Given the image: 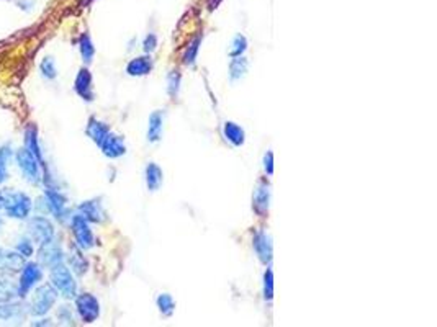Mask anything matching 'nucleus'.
Masks as SVG:
<instances>
[{"mask_svg": "<svg viewBox=\"0 0 437 327\" xmlns=\"http://www.w3.org/2000/svg\"><path fill=\"white\" fill-rule=\"evenodd\" d=\"M33 203L29 196L21 192H11V190H0V211L16 219H25L29 216Z\"/></svg>", "mask_w": 437, "mask_h": 327, "instance_id": "f257e3e1", "label": "nucleus"}, {"mask_svg": "<svg viewBox=\"0 0 437 327\" xmlns=\"http://www.w3.org/2000/svg\"><path fill=\"white\" fill-rule=\"evenodd\" d=\"M51 285L64 298L74 300L75 296H77V285H75V280L70 270L64 265V262L51 269Z\"/></svg>", "mask_w": 437, "mask_h": 327, "instance_id": "f03ea898", "label": "nucleus"}, {"mask_svg": "<svg viewBox=\"0 0 437 327\" xmlns=\"http://www.w3.org/2000/svg\"><path fill=\"white\" fill-rule=\"evenodd\" d=\"M56 298H57V293L56 290L52 288V285H41L39 288H36V291H34V296L31 300V309H29V313L33 314V316H44L46 313L49 311V309L52 308V305L56 303Z\"/></svg>", "mask_w": 437, "mask_h": 327, "instance_id": "7ed1b4c3", "label": "nucleus"}, {"mask_svg": "<svg viewBox=\"0 0 437 327\" xmlns=\"http://www.w3.org/2000/svg\"><path fill=\"white\" fill-rule=\"evenodd\" d=\"M70 228H72V234L75 237V244L82 249V251H87V249H92L95 239H93L92 229L88 226V221L82 216V215H74L70 219Z\"/></svg>", "mask_w": 437, "mask_h": 327, "instance_id": "20e7f679", "label": "nucleus"}, {"mask_svg": "<svg viewBox=\"0 0 437 327\" xmlns=\"http://www.w3.org/2000/svg\"><path fill=\"white\" fill-rule=\"evenodd\" d=\"M270 196H272V187H270L269 180L267 178L259 180L252 195V210L256 211V215L261 218L267 216L270 208Z\"/></svg>", "mask_w": 437, "mask_h": 327, "instance_id": "39448f33", "label": "nucleus"}, {"mask_svg": "<svg viewBox=\"0 0 437 327\" xmlns=\"http://www.w3.org/2000/svg\"><path fill=\"white\" fill-rule=\"evenodd\" d=\"M75 309L84 323H93L100 316L98 300L90 293H82L75 296Z\"/></svg>", "mask_w": 437, "mask_h": 327, "instance_id": "423d86ee", "label": "nucleus"}, {"mask_svg": "<svg viewBox=\"0 0 437 327\" xmlns=\"http://www.w3.org/2000/svg\"><path fill=\"white\" fill-rule=\"evenodd\" d=\"M38 262H39V265L46 267V269H52V267L62 264L64 252H62L61 246H59L57 242H54V239L41 244L39 251H38Z\"/></svg>", "mask_w": 437, "mask_h": 327, "instance_id": "0eeeda50", "label": "nucleus"}, {"mask_svg": "<svg viewBox=\"0 0 437 327\" xmlns=\"http://www.w3.org/2000/svg\"><path fill=\"white\" fill-rule=\"evenodd\" d=\"M16 164H18V167L21 169L25 178H28L31 183H38L41 180L38 159L34 157L33 154L26 149V147L16 151Z\"/></svg>", "mask_w": 437, "mask_h": 327, "instance_id": "6e6552de", "label": "nucleus"}, {"mask_svg": "<svg viewBox=\"0 0 437 327\" xmlns=\"http://www.w3.org/2000/svg\"><path fill=\"white\" fill-rule=\"evenodd\" d=\"M252 247L257 255V259L261 260L264 265H270V262L274 259L272 237L265 233V231H256L252 237Z\"/></svg>", "mask_w": 437, "mask_h": 327, "instance_id": "1a4fd4ad", "label": "nucleus"}, {"mask_svg": "<svg viewBox=\"0 0 437 327\" xmlns=\"http://www.w3.org/2000/svg\"><path fill=\"white\" fill-rule=\"evenodd\" d=\"M43 278V272H41L38 264H25V267L21 269V277H20V283H18V296H26V293L31 290L38 282H41Z\"/></svg>", "mask_w": 437, "mask_h": 327, "instance_id": "9d476101", "label": "nucleus"}, {"mask_svg": "<svg viewBox=\"0 0 437 327\" xmlns=\"http://www.w3.org/2000/svg\"><path fill=\"white\" fill-rule=\"evenodd\" d=\"M29 233H31L33 239L36 241L39 246L51 239H54V228L49 219L43 216H36L29 221Z\"/></svg>", "mask_w": 437, "mask_h": 327, "instance_id": "9b49d317", "label": "nucleus"}, {"mask_svg": "<svg viewBox=\"0 0 437 327\" xmlns=\"http://www.w3.org/2000/svg\"><path fill=\"white\" fill-rule=\"evenodd\" d=\"M44 205L48 208V211H51L57 219H64V216L69 215V211L66 210V196L62 193H59L56 188H48L44 192Z\"/></svg>", "mask_w": 437, "mask_h": 327, "instance_id": "f8f14e48", "label": "nucleus"}, {"mask_svg": "<svg viewBox=\"0 0 437 327\" xmlns=\"http://www.w3.org/2000/svg\"><path fill=\"white\" fill-rule=\"evenodd\" d=\"M98 147L102 149L105 156L110 157V159H118V157H121L126 154L125 139H123L121 136L111 133V131L107 134V138L102 141V144H100Z\"/></svg>", "mask_w": 437, "mask_h": 327, "instance_id": "ddd939ff", "label": "nucleus"}, {"mask_svg": "<svg viewBox=\"0 0 437 327\" xmlns=\"http://www.w3.org/2000/svg\"><path fill=\"white\" fill-rule=\"evenodd\" d=\"M74 90L80 98H84L85 102H92L93 100V88H92V74L88 69H80L77 75H75L74 82Z\"/></svg>", "mask_w": 437, "mask_h": 327, "instance_id": "4468645a", "label": "nucleus"}, {"mask_svg": "<svg viewBox=\"0 0 437 327\" xmlns=\"http://www.w3.org/2000/svg\"><path fill=\"white\" fill-rule=\"evenodd\" d=\"M25 267V257L20 252H13L10 249L0 251V270L2 272H20Z\"/></svg>", "mask_w": 437, "mask_h": 327, "instance_id": "2eb2a0df", "label": "nucleus"}, {"mask_svg": "<svg viewBox=\"0 0 437 327\" xmlns=\"http://www.w3.org/2000/svg\"><path fill=\"white\" fill-rule=\"evenodd\" d=\"M79 215L84 216L90 223H103L105 221V211L100 200H88L80 203L77 208Z\"/></svg>", "mask_w": 437, "mask_h": 327, "instance_id": "dca6fc26", "label": "nucleus"}, {"mask_svg": "<svg viewBox=\"0 0 437 327\" xmlns=\"http://www.w3.org/2000/svg\"><path fill=\"white\" fill-rule=\"evenodd\" d=\"M67 262H69V267L75 275H85L87 270H88V262L87 259L82 255L80 252V247L77 244H70L69 247V255H67Z\"/></svg>", "mask_w": 437, "mask_h": 327, "instance_id": "f3484780", "label": "nucleus"}, {"mask_svg": "<svg viewBox=\"0 0 437 327\" xmlns=\"http://www.w3.org/2000/svg\"><path fill=\"white\" fill-rule=\"evenodd\" d=\"M152 59L151 56H139V57H134L131 61L128 62L126 65V74L131 75V77H143L147 75L152 70Z\"/></svg>", "mask_w": 437, "mask_h": 327, "instance_id": "a211bd4d", "label": "nucleus"}, {"mask_svg": "<svg viewBox=\"0 0 437 327\" xmlns=\"http://www.w3.org/2000/svg\"><path fill=\"white\" fill-rule=\"evenodd\" d=\"M223 136L234 147H241L246 142V131L234 121H226L223 124Z\"/></svg>", "mask_w": 437, "mask_h": 327, "instance_id": "6ab92c4d", "label": "nucleus"}, {"mask_svg": "<svg viewBox=\"0 0 437 327\" xmlns=\"http://www.w3.org/2000/svg\"><path fill=\"white\" fill-rule=\"evenodd\" d=\"M144 180H146V187L149 192H157V190L161 188L162 180H164L162 169L159 167L157 164L149 162L144 169Z\"/></svg>", "mask_w": 437, "mask_h": 327, "instance_id": "aec40b11", "label": "nucleus"}, {"mask_svg": "<svg viewBox=\"0 0 437 327\" xmlns=\"http://www.w3.org/2000/svg\"><path fill=\"white\" fill-rule=\"evenodd\" d=\"M162 128H164V113L162 111H152L147 121V141L157 142L162 138Z\"/></svg>", "mask_w": 437, "mask_h": 327, "instance_id": "412c9836", "label": "nucleus"}, {"mask_svg": "<svg viewBox=\"0 0 437 327\" xmlns=\"http://www.w3.org/2000/svg\"><path fill=\"white\" fill-rule=\"evenodd\" d=\"M85 133H87L88 138H90L93 142H95L97 146H100V144H102V141L107 138V134L110 133V128H108V124L98 121L97 118L92 116L90 120H88V124H87V128H85Z\"/></svg>", "mask_w": 437, "mask_h": 327, "instance_id": "4be33fe9", "label": "nucleus"}, {"mask_svg": "<svg viewBox=\"0 0 437 327\" xmlns=\"http://www.w3.org/2000/svg\"><path fill=\"white\" fill-rule=\"evenodd\" d=\"M25 147L39 160V164L44 167V174H46L48 170H46V165H44V160H43V152H41V147L38 144V133H36V128L34 126H29L25 131Z\"/></svg>", "mask_w": 437, "mask_h": 327, "instance_id": "5701e85b", "label": "nucleus"}, {"mask_svg": "<svg viewBox=\"0 0 437 327\" xmlns=\"http://www.w3.org/2000/svg\"><path fill=\"white\" fill-rule=\"evenodd\" d=\"M18 296V287L8 275H0V303H10Z\"/></svg>", "mask_w": 437, "mask_h": 327, "instance_id": "b1692460", "label": "nucleus"}, {"mask_svg": "<svg viewBox=\"0 0 437 327\" xmlns=\"http://www.w3.org/2000/svg\"><path fill=\"white\" fill-rule=\"evenodd\" d=\"M249 70V61L246 57H233V61L229 62V79L231 82H238L247 74Z\"/></svg>", "mask_w": 437, "mask_h": 327, "instance_id": "393cba45", "label": "nucleus"}, {"mask_svg": "<svg viewBox=\"0 0 437 327\" xmlns=\"http://www.w3.org/2000/svg\"><path fill=\"white\" fill-rule=\"evenodd\" d=\"M202 39L203 36L202 34H197L190 43L187 44V49L184 52V64L187 65V67H195V64H197V57H198V51H200V46H202Z\"/></svg>", "mask_w": 437, "mask_h": 327, "instance_id": "a878e982", "label": "nucleus"}, {"mask_svg": "<svg viewBox=\"0 0 437 327\" xmlns=\"http://www.w3.org/2000/svg\"><path fill=\"white\" fill-rule=\"evenodd\" d=\"M25 316V309L21 305H8L0 303V321H13Z\"/></svg>", "mask_w": 437, "mask_h": 327, "instance_id": "bb28decb", "label": "nucleus"}, {"mask_svg": "<svg viewBox=\"0 0 437 327\" xmlns=\"http://www.w3.org/2000/svg\"><path fill=\"white\" fill-rule=\"evenodd\" d=\"M79 49H80V56L84 59L85 64H90L93 61V56H95V46H93L90 36L87 33H84L79 39Z\"/></svg>", "mask_w": 437, "mask_h": 327, "instance_id": "cd10ccee", "label": "nucleus"}, {"mask_svg": "<svg viewBox=\"0 0 437 327\" xmlns=\"http://www.w3.org/2000/svg\"><path fill=\"white\" fill-rule=\"evenodd\" d=\"M246 49H247V39H246L244 34L238 33L231 41V47H229L228 54H229V57H239V56L244 54Z\"/></svg>", "mask_w": 437, "mask_h": 327, "instance_id": "c85d7f7f", "label": "nucleus"}, {"mask_svg": "<svg viewBox=\"0 0 437 327\" xmlns=\"http://www.w3.org/2000/svg\"><path fill=\"white\" fill-rule=\"evenodd\" d=\"M11 157L10 146L0 147V183L7 182L8 178V160Z\"/></svg>", "mask_w": 437, "mask_h": 327, "instance_id": "c756f323", "label": "nucleus"}, {"mask_svg": "<svg viewBox=\"0 0 437 327\" xmlns=\"http://www.w3.org/2000/svg\"><path fill=\"white\" fill-rule=\"evenodd\" d=\"M156 305L159 308V311H161L164 316H170V314L174 313V309H175V301L169 293L159 295L157 300H156Z\"/></svg>", "mask_w": 437, "mask_h": 327, "instance_id": "7c9ffc66", "label": "nucleus"}, {"mask_svg": "<svg viewBox=\"0 0 437 327\" xmlns=\"http://www.w3.org/2000/svg\"><path fill=\"white\" fill-rule=\"evenodd\" d=\"M262 293L265 301L274 300V272L272 269H267L264 272V283H262Z\"/></svg>", "mask_w": 437, "mask_h": 327, "instance_id": "2f4dec72", "label": "nucleus"}, {"mask_svg": "<svg viewBox=\"0 0 437 327\" xmlns=\"http://www.w3.org/2000/svg\"><path fill=\"white\" fill-rule=\"evenodd\" d=\"M180 80H182V75L179 70H170L167 75V93L170 97H175V95L179 93Z\"/></svg>", "mask_w": 437, "mask_h": 327, "instance_id": "473e14b6", "label": "nucleus"}, {"mask_svg": "<svg viewBox=\"0 0 437 327\" xmlns=\"http://www.w3.org/2000/svg\"><path fill=\"white\" fill-rule=\"evenodd\" d=\"M39 70L46 79H56L57 75V69H56V64H54V59L52 57H44L43 61L39 64Z\"/></svg>", "mask_w": 437, "mask_h": 327, "instance_id": "72a5a7b5", "label": "nucleus"}, {"mask_svg": "<svg viewBox=\"0 0 437 327\" xmlns=\"http://www.w3.org/2000/svg\"><path fill=\"white\" fill-rule=\"evenodd\" d=\"M57 321L61 324H74V316H72V311H70L69 306H61L57 309Z\"/></svg>", "mask_w": 437, "mask_h": 327, "instance_id": "f704fd0d", "label": "nucleus"}, {"mask_svg": "<svg viewBox=\"0 0 437 327\" xmlns=\"http://www.w3.org/2000/svg\"><path fill=\"white\" fill-rule=\"evenodd\" d=\"M156 47H157V36L154 33H149L143 41V49L146 54H151L152 51H156Z\"/></svg>", "mask_w": 437, "mask_h": 327, "instance_id": "c9c22d12", "label": "nucleus"}, {"mask_svg": "<svg viewBox=\"0 0 437 327\" xmlns=\"http://www.w3.org/2000/svg\"><path fill=\"white\" fill-rule=\"evenodd\" d=\"M16 252H20L23 257H31V254H33V246H31V242H29L28 239H25V237H23V239L18 242V246H16Z\"/></svg>", "mask_w": 437, "mask_h": 327, "instance_id": "e433bc0d", "label": "nucleus"}, {"mask_svg": "<svg viewBox=\"0 0 437 327\" xmlns=\"http://www.w3.org/2000/svg\"><path fill=\"white\" fill-rule=\"evenodd\" d=\"M264 170L267 175L274 174V154L270 151L265 152V156H264Z\"/></svg>", "mask_w": 437, "mask_h": 327, "instance_id": "4c0bfd02", "label": "nucleus"}, {"mask_svg": "<svg viewBox=\"0 0 437 327\" xmlns=\"http://www.w3.org/2000/svg\"><path fill=\"white\" fill-rule=\"evenodd\" d=\"M0 228H2V219H0Z\"/></svg>", "mask_w": 437, "mask_h": 327, "instance_id": "58836bf2", "label": "nucleus"}]
</instances>
